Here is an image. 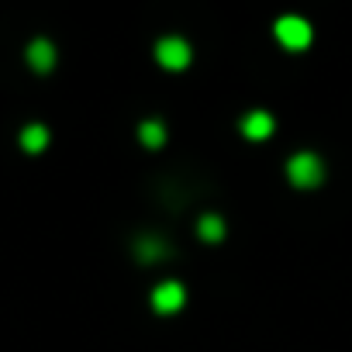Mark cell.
Returning <instances> with one entry per match:
<instances>
[{
    "label": "cell",
    "instance_id": "cell-7",
    "mask_svg": "<svg viewBox=\"0 0 352 352\" xmlns=\"http://www.w3.org/2000/svg\"><path fill=\"white\" fill-rule=\"evenodd\" d=\"M21 145H25L28 152H42V148L49 145V128H45V124H28V128L21 131Z\"/></svg>",
    "mask_w": 352,
    "mask_h": 352
},
{
    "label": "cell",
    "instance_id": "cell-3",
    "mask_svg": "<svg viewBox=\"0 0 352 352\" xmlns=\"http://www.w3.org/2000/svg\"><path fill=\"white\" fill-rule=\"evenodd\" d=\"M155 59H159L166 69H184V66L190 63V45H187L184 38H176V35L159 38V42H155Z\"/></svg>",
    "mask_w": 352,
    "mask_h": 352
},
{
    "label": "cell",
    "instance_id": "cell-8",
    "mask_svg": "<svg viewBox=\"0 0 352 352\" xmlns=\"http://www.w3.org/2000/svg\"><path fill=\"white\" fill-rule=\"evenodd\" d=\"M138 138H142L148 148H159V145L166 142V128H162L159 121H142V124H138Z\"/></svg>",
    "mask_w": 352,
    "mask_h": 352
},
{
    "label": "cell",
    "instance_id": "cell-6",
    "mask_svg": "<svg viewBox=\"0 0 352 352\" xmlns=\"http://www.w3.org/2000/svg\"><path fill=\"white\" fill-rule=\"evenodd\" d=\"M28 63H32V69H38V73L52 69V66H56V45L45 42V38H35V42L28 45Z\"/></svg>",
    "mask_w": 352,
    "mask_h": 352
},
{
    "label": "cell",
    "instance_id": "cell-10",
    "mask_svg": "<svg viewBox=\"0 0 352 352\" xmlns=\"http://www.w3.org/2000/svg\"><path fill=\"white\" fill-rule=\"evenodd\" d=\"M221 235H225V221L218 214H204L201 218V239L204 242H218Z\"/></svg>",
    "mask_w": 352,
    "mask_h": 352
},
{
    "label": "cell",
    "instance_id": "cell-1",
    "mask_svg": "<svg viewBox=\"0 0 352 352\" xmlns=\"http://www.w3.org/2000/svg\"><path fill=\"white\" fill-rule=\"evenodd\" d=\"M287 176L290 184L300 187V190H314L321 180H324V166L314 152H297L290 162H287Z\"/></svg>",
    "mask_w": 352,
    "mask_h": 352
},
{
    "label": "cell",
    "instance_id": "cell-5",
    "mask_svg": "<svg viewBox=\"0 0 352 352\" xmlns=\"http://www.w3.org/2000/svg\"><path fill=\"white\" fill-rule=\"evenodd\" d=\"M242 135L252 138V142L270 138V135H273V118H270L266 111H249V114L242 118Z\"/></svg>",
    "mask_w": 352,
    "mask_h": 352
},
{
    "label": "cell",
    "instance_id": "cell-2",
    "mask_svg": "<svg viewBox=\"0 0 352 352\" xmlns=\"http://www.w3.org/2000/svg\"><path fill=\"white\" fill-rule=\"evenodd\" d=\"M276 38L287 45V49H307L311 45V25L304 21V18H297V14H287V18H280L276 21Z\"/></svg>",
    "mask_w": 352,
    "mask_h": 352
},
{
    "label": "cell",
    "instance_id": "cell-9",
    "mask_svg": "<svg viewBox=\"0 0 352 352\" xmlns=\"http://www.w3.org/2000/svg\"><path fill=\"white\" fill-rule=\"evenodd\" d=\"M135 256H138L142 263H152V259L166 256V242H162V239H138V249H135Z\"/></svg>",
    "mask_w": 352,
    "mask_h": 352
},
{
    "label": "cell",
    "instance_id": "cell-4",
    "mask_svg": "<svg viewBox=\"0 0 352 352\" xmlns=\"http://www.w3.org/2000/svg\"><path fill=\"white\" fill-rule=\"evenodd\" d=\"M184 300H187V290L176 283V280H166V283H159L155 290H152V307L159 311V314H173V311H180L184 307Z\"/></svg>",
    "mask_w": 352,
    "mask_h": 352
}]
</instances>
